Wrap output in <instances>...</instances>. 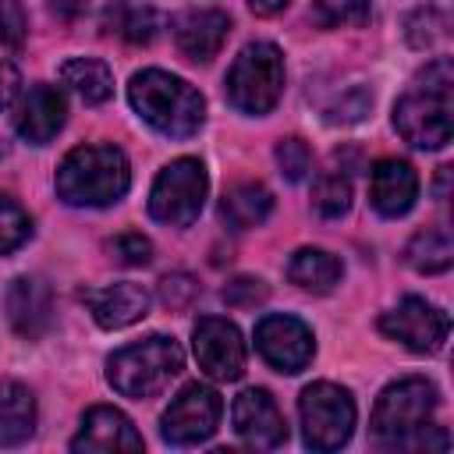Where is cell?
I'll return each instance as SVG.
<instances>
[{
  "label": "cell",
  "instance_id": "cell-27",
  "mask_svg": "<svg viewBox=\"0 0 454 454\" xmlns=\"http://www.w3.org/2000/svg\"><path fill=\"white\" fill-rule=\"evenodd\" d=\"M312 18L323 28L362 25L369 18V0H312Z\"/></svg>",
  "mask_w": 454,
  "mask_h": 454
},
{
  "label": "cell",
  "instance_id": "cell-10",
  "mask_svg": "<svg viewBox=\"0 0 454 454\" xmlns=\"http://www.w3.org/2000/svg\"><path fill=\"white\" fill-rule=\"evenodd\" d=\"M380 330L390 340H401L415 355H436L447 340L450 319L443 309L429 305L426 298H404L397 309L380 316Z\"/></svg>",
  "mask_w": 454,
  "mask_h": 454
},
{
  "label": "cell",
  "instance_id": "cell-35",
  "mask_svg": "<svg viewBox=\"0 0 454 454\" xmlns=\"http://www.w3.org/2000/svg\"><path fill=\"white\" fill-rule=\"evenodd\" d=\"M369 106H372V96H369L365 89H351V92H344V96L330 106L326 121H330V124H355V121H362V117L369 114Z\"/></svg>",
  "mask_w": 454,
  "mask_h": 454
},
{
  "label": "cell",
  "instance_id": "cell-30",
  "mask_svg": "<svg viewBox=\"0 0 454 454\" xmlns=\"http://www.w3.org/2000/svg\"><path fill=\"white\" fill-rule=\"evenodd\" d=\"M277 167H280V174H284L287 181H305V174H309V167H312L309 145H305L301 138H294V135L280 138V142H277Z\"/></svg>",
  "mask_w": 454,
  "mask_h": 454
},
{
  "label": "cell",
  "instance_id": "cell-16",
  "mask_svg": "<svg viewBox=\"0 0 454 454\" xmlns=\"http://www.w3.org/2000/svg\"><path fill=\"white\" fill-rule=\"evenodd\" d=\"M82 301L89 305L92 319L103 330H121L138 323L149 312V291L135 280H121V284H106V287H89L82 291Z\"/></svg>",
  "mask_w": 454,
  "mask_h": 454
},
{
  "label": "cell",
  "instance_id": "cell-13",
  "mask_svg": "<svg viewBox=\"0 0 454 454\" xmlns=\"http://www.w3.org/2000/svg\"><path fill=\"white\" fill-rule=\"evenodd\" d=\"M231 419H234V433L255 450H273L287 440V426L277 401L259 387H248L234 397Z\"/></svg>",
  "mask_w": 454,
  "mask_h": 454
},
{
  "label": "cell",
  "instance_id": "cell-8",
  "mask_svg": "<svg viewBox=\"0 0 454 454\" xmlns=\"http://www.w3.org/2000/svg\"><path fill=\"white\" fill-rule=\"evenodd\" d=\"M301 436L312 450H337L351 440L355 429V401L337 383H309L298 397Z\"/></svg>",
  "mask_w": 454,
  "mask_h": 454
},
{
  "label": "cell",
  "instance_id": "cell-31",
  "mask_svg": "<svg viewBox=\"0 0 454 454\" xmlns=\"http://www.w3.org/2000/svg\"><path fill=\"white\" fill-rule=\"evenodd\" d=\"M195 298H199V280L192 273H167L160 280V301L170 312H184Z\"/></svg>",
  "mask_w": 454,
  "mask_h": 454
},
{
  "label": "cell",
  "instance_id": "cell-9",
  "mask_svg": "<svg viewBox=\"0 0 454 454\" xmlns=\"http://www.w3.org/2000/svg\"><path fill=\"white\" fill-rule=\"evenodd\" d=\"M220 411H223V401L213 387L206 383H188L174 401L170 408L163 411L160 419V433L167 443L174 447H195V443H206L216 426H220Z\"/></svg>",
  "mask_w": 454,
  "mask_h": 454
},
{
  "label": "cell",
  "instance_id": "cell-1",
  "mask_svg": "<svg viewBox=\"0 0 454 454\" xmlns=\"http://www.w3.org/2000/svg\"><path fill=\"white\" fill-rule=\"evenodd\" d=\"M394 128L415 149H443L454 131V67L447 57L426 64L394 103Z\"/></svg>",
  "mask_w": 454,
  "mask_h": 454
},
{
  "label": "cell",
  "instance_id": "cell-19",
  "mask_svg": "<svg viewBox=\"0 0 454 454\" xmlns=\"http://www.w3.org/2000/svg\"><path fill=\"white\" fill-rule=\"evenodd\" d=\"M64 121H67V103L53 85H32L14 114L18 135L32 145H46L64 128Z\"/></svg>",
  "mask_w": 454,
  "mask_h": 454
},
{
  "label": "cell",
  "instance_id": "cell-7",
  "mask_svg": "<svg viewBox=\"0 0 454 454\" xmlns=\"http://www.w3.org/2000/svg\"><path fill=\"white\" fill-rule=\"evenodd\" d=\"M206 188H209L206 167L199 160H192V156H181V160L167 163L160 170V177L153 181L149 216L167 223V227H188L202 213Z\"/></svg>",
  "mask_w": 454,
  "mask_h": 454
},
{
  "label": "cell",
  "instance_id": "cell-26",
  "mask_svg": "<svg viewBox=\"0 0 454 454\" xmlns=\"http://www.w3.org/2000/svg\"><path fill=\"white\" fill-rule=\"evenodd\" d=\"M312 206H316V213L326 216V220L344 216V213L351 209V184H348V177H340V174H323V177L316 181V188H312Z\"/></svg>",
  "mask_w": 454,
  "mask_h": 454
},
{
  "label": "cell",
  "instance_id": "cell-22",
  "mask_svg": "<svg viewBox=\"0 0 454 454\" xmlns=\"http://www.w3.org/2000/svg\"><path fill=\"white\" fill-rule=\"evenodd\" d=\"M103 32L121 35L124 43L135 46H149L160 32V14L145 4H131V0H114L103 14Z\"/></svg>",
  "mask_w": 454,
  "mask_h": 454
},
{
  "label": "cell",
  "instance_id": "cell-29",
  "mask_svg": "<svg viewBox=\"0 0 454 454\" xmlns=\"http://www.w3.org/2000/svg\"><path fill=\"white\" fill-rule=\"evenodd\" d=\"M447 35V18L436 7H422L408 18V43L415 50H429Z\"/></svg>",
  "mask_w": 454,
  "mask_h": 454
},
{
  "label": "cell",
  "instance_id": "cell-20",
  "mask_svg": "<svg viewBox=\"0 0 454 454\" xmlns=\"http://www.w3.org/2000/svg\"><path fill=\"white\" fill-rule=\"evenodd\" d=\"M35 429V397L28 387L4 380L0 383V447L25 443Z\"/></svg>",
  "mask_w": 454,
  "mask_h": 454
},
{
  "label": "cell",
  "instance_id": "cell-38",
  "mask_svg": "<svg viewBox=\"0 0 454 454\" xmlns=\"http://www.w3.org/2000/svg\"><path fill=\"white\" fill-rule=\"evenodd\" d=\"M287 4H291V0H248V7H252L255 14H262V18H266V14H277V11H284Z\"/></svg>",
  "mask_w": 454,
  "mask_h": 454
},
{
  "label": "cell",
  "instance_id": "cell-5",
  "mask_svg": "<svg viewBox=\"0 0 454 454\" xmlns=\"http://www.w3.org/2000/svg\"><path fill=\"white\" fill-rule=\"evenodd\" d=\"M436 408V390L422 376H404L376 397L369 436L383 450H411L415 436L426 429L429 415Z\"/></svg>",
  "mask_w": 454,
  "mask_h": 454
},
{
  "label": "cell",
  "instance_id": "cell-37",
  "mask_svg": "<svg viewBox=\"0 0 454 454\" xmlns=\"http://www.w3.org/2000/svg\"><path fill=\"white\" fill-rule=\"evenodd\" d=\"M50 7H53V14H57V18L74 21V18H82V14H85L89 0H50Z\"/></svg>",
  "mask_w": 454,
  "mask_h": 454
},
{
  "label": "cell",
  "instance_id": "cell-11",
  "mask_svg": "<svg viewBox=\"0 0 454 454\" xmlns=\"http://www.w3.org/2000/svg\"><path fill=\"white\" fill-rule=\"evenodd\" d=\"M255 348L277 372H301L312 362V330L298 316H262L255 326Z\"/></svg>",
  "mask_w": 454,
  "mask_h": 454
},
{
  "label": "cell",
  "instance_id": "cell-33",
  "mask_svg": "<svg viewBox=\"0 0 454 454\" xmlns=\"http://www.w3.org/2000/svg\"><path fill=\"white\" fill-rule=\"evenodd\" d=\"M270 298V287L259 280V277H234L227 287H223V301L231 309H255Z\"/></svg>",
  "mask_w": 454,
  "mask_h": 454
},
{
  "label": "cell",
  "instance_id": "cell-4",
  "mask_svg": "<svg viewBox=\"0 0 454 454\" xmlns=\"http://www.w3.org/2000/svg\"><path fill=\"white\" fill-rule=\"evenodd\" d=\"M184 369V351L174 337L153 333L106 358V380L124 397H153Z\"/></svg>",
  "mask_w": 454,
  "mask_h": 454
},
{
  "label": "cell",
  "instance_id": "cell-18",
  "mask_svg": "<svg viewBox=\"0 0 454 454\" xmlns=\"http://www.w3.org/2000/svg\"><path fill=\"white\" fill-rule=\"evenodd\" d=\"M7 319L21 337H28V340L43 337L53 319L50 284L39 277H14L7 287Z\"/></svg>",
  "mask_w": 454,
  "mask_h": 454
},
{
  "label": "cell",
  "instance_id": "cell-14",
  "mask_svg": "<svg viewBox=\"0 0 454 454\" xmlns=\"http://www.w3.org/2000/svg\"><path fill=\"white\" fill-rule=\"evenodd\" d=\"M71 450L85 454H117V450H142V436L135 433L131 419L110 404H96L85 411L82 429L71 440Z\"/></svg>",
  "mask_w": 454,
  "mask_h": 454
},
{
  "label": "cell",
  "instance_id": "cell-34",
  "mask_svg": "<svg viewBox=\"0 0 454 454\" xmlns=\"http://www.w3.org/2000/svg\"><path fill=\"white\" fill-rule=\"evenodd\" d=\"M28 32V14L21 0H0V43L4 46H21Z\"/></svg>",
  "mask_w": 454,
  "mask_h": 454
},
{
  "label": "cell",
  "instance_id": "cell-25",
  "mask_svg": "<svg viewBox=\"0 0 454 454\" xmlns=\"http://www.w3.org/2000/svg\"><path fill=\"white\" fill-rule=\"evenodd\" d=\"M404 259L419 273H443V270H450V262H454V241H450L447 227H426V231H419L408 241Z\"/></svg>",
  "mask_w": 454,
  "mask_h": 454
},
{
  "label": "cell",
  "instance_id": "cell-6",
  "mask_svg": "<svg viewBox=\"0 0 454 454\" xmlns=\"http://www.w3.org/2000/svg\"><path fill=\"white\" fill-rule=\"evenodd\" d=\"M284 92V53L273 43H248L227 71V99L241 114H270Z\"/></svg>",
  "mask_w": 454,
  "mask_h": 454
},
{
  "label": "cell",
  "instance_id": "cell-23",
  "mask_svg": "<svg viewBox=\"0 0 454 454\" xmlns=\"http://www.w3.org/2000/svg\"><path fill=\"white\" fill-rule=\"evenodd\" d=\"M287 280L298 284L301 291L326 294L340 284V262H337V255H330L323 248H298L287 259Z\"/></svg>",
  "mask_w": 454,
  "mask_h": 454
},
{
  "label": "cell",
  "instance_id": "cell-15",
  "mask_svg": "<svg viewBox=\"0 0 454 454\" xmlns=\"http://www.w3.org/2000/svg\"><path fill=\"white\" fill-rule=\"evenodd\" d=\"M227 32H231V18L213 7H192L174 18V43L195 64L213 60L220 53Z\"/></svg>",
  "mask_w": 454,
  "mask_h": 454
},
{
  "label": "cell",
  "instance_id": "cell-28",
  "mask_svg": "<svg viewBox=\"0 0 454 454\" xmlns=\"http://www.w3.org/2000/svg\"><path fill=\"white\" fill-rule=\"evenodd\" d=\"M28 234H32V216L11 195H0V255L25 245Z\"/></svg>",
  "mask_w": 454,
  "mask_h": 454
},
{
  "label": "cell",
  "instance_id": "cell-36",
  "mask_svg": "<svg viewBox=\"0 0 454 454\" xmlns=\"http://www.w3.org/2000/svg\"><path fill=\"white\" fill-rule=\"evenodd\" d=\"M18 85H21V74L11 60H0V110L18 96Z\"/></svg>",
  "mask_w": 454,
  "mask_h": 454
},
{
  "label": "cell",
  "instance_id": "cell-17",
  "mask_svg": "<svg viewBox=\"0 0 454 454\" xmlns=\"http://www.w3.org/2000/svg\"><path fill=\"white\" fill-rule=\"evenodd\" d=\"M369 199L380 216H404L419 199V174L404 160H376L369 170Z\"/></svg>",
  "mask_w": 454,
  "mask_h": 454
},
{
  "label": "cell",
  "instance_id": "cell-3",
  "mask_svg": "<svg viewBox=\"0 0 454 454\" xmlns=\"http://www.w3.org/2000/svg\"><path fill=\"white\" fill-rule=\"evenodd\" d=\"M53 184L67 206H114L131 184V167L117 145H78L57 167Z\"/></svg>",
  "mask_w": 454,
  "mask_h": 454
},
{
  "label": "cell",
  "instance_id": "cell-24",
  "mask_svg": "<svg viewBox=\"0 0 454 454\" xmlns=\"http://www.w3.org/2000/svg\"><path fill=\"white\" fill-rule=\"evenodd\" d=\"M60 82L74 89L85 103H106L114 96V71L96 57H71L60 67Z\"/></svg>",
  "mask_w": 454,
  "mask_h": 454
},
{
  "label": "cell",
  "instance_id": "cell-2",
  "mask_svg": "<svg viewBox=\"0 0 454 454\" xmlns=\"http://www.w3.org/2000/svg\"><path fill=\"white\" fill-rule=\"evenodd\" d=\"M128 99L138 110V117L167 138H188L206 121L202 92L195 85H188L184 78L160 71V67L138 71L128 85Z\"/></svg>",
  "mask_w": 454,
  "mask_h": 454
},
{
  "label": "cell",
  "instance_id": "cell-32",
  "mask_svg": "<svg viewBox=\"0 0 454 454\" xmlns=\"http://www.w3.org/2000/svg\"><path fill=\"white\" fill-rule=\"evenodd\" d=\"M106 248H110V255H114L117 262H124V266H145V262L153 259V241H149L145 234H138V231L117 234Z\"/></svg>",
  "mask_w": 454,
  "mask_h": 454
},
{
  "label": "cell",
  "instance_id": "cell-21",
  "mask_svg": "<svg viewBox=\"0 0 454 454\" xmlns=\"http://www.w3.org/2000/svg\"><path fill=\"white\" fill-rule=\"evenodd\" d=\"M273 209V195L266 184L259 181H245V184H234L223 199H220V220L231 227V231H248V227H259Z\"/></svg>",
  "mask_w": 454,
  "mask_h": 454
},
{
  "label": "cell",
  "instance_id": "cell-12",
  "mask_svg": "<svg viewBox=\"0 0 454 454\" xmlns=\"http://www.w3.org/2000/svg\"><path fill=\"white\" fill-rule=\"evenodd\" d=\"M192 348L199 369L213 380H238L245 372V340L234 323L220 316H202L192 330Z\"/></svg>",
  "mask_w": 454,
  "mask_h": 454
}]
</instances>
